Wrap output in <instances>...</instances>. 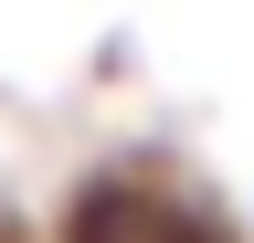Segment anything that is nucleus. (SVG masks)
I'll use <instances>...</instances> for the list:
<instances>
[{"label":"nucleus","instance_id":"f257e3e1","mask_svg":"<svg viewBox=\"0 0 254 243\" xmlns=\"http://www.w3.org/2000/svg\"><path fill=\"white\" fill-rule=\"evenodd\" d=\"M53 243H233L212 201H190L180 180H148V169H95L74 201H64Z\"/></svg>","mask_w":254,"mask_h":243}]
</instances>
